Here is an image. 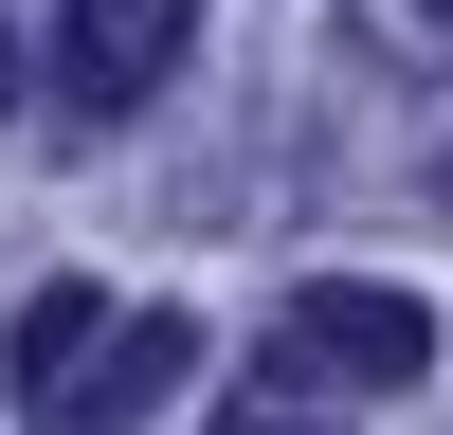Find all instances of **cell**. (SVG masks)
<instances>
[{
  "mask_svg": "<svg viewBox=\"0 0 453 435\" xmlns=\"http://www.w3.org/2000/svg\"><path fill=\"white\" fill-rule=\"evenodd\" d=\"M181 381H200V326H181V309H109L91 345L36 381V417H19V435H127L145 399H181Z\"/></svg>",
  "mask_w": 453,
  "mask_h": 435,
  "instance_id": "1",
  "label": "cell"
},
{
  "mask_svg": "<svg viewBox=\"0 0 453 435\" xmlns=\"http://www.w3.org/2000/svg\"><path fill=\"white\" fill-rule=\"evenodd\" d=\"M309 381H435V309L418 290H363V272H326V290H290V326H273Z\"/></svg>",
  "mask_w": 453,
  "mask_h": 435,
  "instance_id": "2",
  "label": "cell"
},
{
  "mask_svg": "<svg viewBox=\"0 0 453 435\" xmlns=\"http://www.w3.org/2000/svg\"><path fill=\"white\" fill-rule=\"evenodd\" d=\"M181 55H200V0H73V19H55V91L91 109V127H109V109H145Z\"/></svg>",
  "mask_w": 453,
  "mask_h": 435,
  "instance_id": "3",
  "label": "cell"
},
{
  "mask_svg": "<svg viewBox=\"0 0 453 435\" xmlns=\"http://www.w3.org/2000/svg\"><path fill=\"white\" fill-rule=\"evenodd\" d=\"M91 326H109V290H73V272H55V290H19V345H0V362H19V399L55 381V362L91 345Z\"/></svg>",
  "mask_w": 453,
  "mask_h": 435,
  "instance_id": "4",
  "label": "cell"
},
{
  "mask_svg": "<svg viewBox=\"0 0 453 435\" xmlns=\"http://www.w3.org/2000/svg\"><path fill=\"white\" fill-rule=\"evenodd\" d=\"M218 435H345V417H326V381H309V362L273 345V362H254L236 399H218Z\"/></svg>",
  "mask_w": 453,
  "mask_h": 435,
  "instance_id": "5",
  "label": "cell"
},
{
  "mask_svg": "<svg viewBox=\"0 0 453 435\" xmlns=\"http://www.w3.org/2000/svg\"><path fill=\"white\" fill-rule=\"evenodd\" d=\"M0 109H19V36H0Z\"/></svg>",
  "mask_w": 453,
  "mask_h": 435,
  "instance_id": "6",
  "label": "cell"
},
{
  "mask_svg": "<svg viewBox=\"0 0 453 435\" xmlns=\"http://www.w3.org/2000/svg\"><path fill=\"white\" fill-rule=\"evenodd\" d=\"M418 19H453V0H418Z\"/></svg>",
  "mask_w": 453,
  "mask_h": 435,
  "instance_id": "7",
  "label": "cell"
},
{
  "mask_svg": "<svg viewBox=\"0 0 453 435\" xmlns=\"http://www.w3.org/2000/svg\"><path fill=\"white\" fill-rule=\"evenodd\" d=\"M435 200H453V164H435Z\"/></svg>",
  "mask_w": 453,
  "mask_h": 435,
  "instance_id": "8",
  "label": "cell"
}]
</instances>
